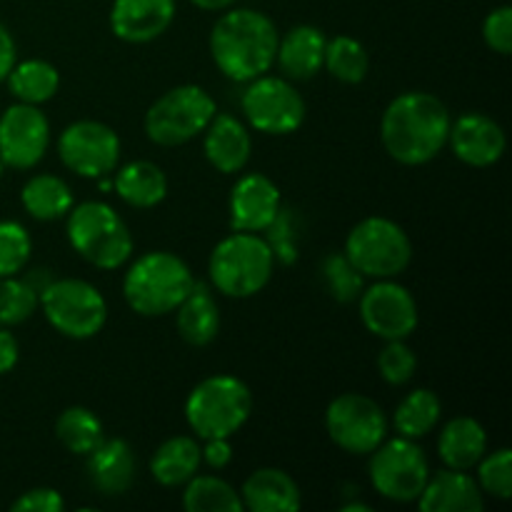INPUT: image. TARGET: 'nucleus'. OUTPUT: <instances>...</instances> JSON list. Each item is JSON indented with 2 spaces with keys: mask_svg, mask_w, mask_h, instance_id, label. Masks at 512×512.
<instances>
[{
  "mask_svg": "<svg viewBox=\"0 0 512 512\" xmlns=\"http://www.w3.org/2000/svg\"><path fill=\"white\" fill-rule=\"evenodd\" d=\"M450 110L425 90H408L390 100L380 120L385 153L400 165H425L443 153L450 135Z\"/></svg>",
  "mask_w": 512,
  "mask_h": 512,
  "instance_id": "obj_1",
  "label": "nucleus"
},
{
  "mask_svg": "<svg viewBox=\"0 0 512 512\" xmlns=\"http://www.w3.org/2000/svg\"><path fill=\"white\" fill-rule=\"evenodd\" d=\"M278 28L260 10L228 8L210 33V55L225 78L250 83L270 73L278 53Z\"/></svg>",
  "mask_w": 512,
  "mask_h": 512,
  "instance_id": "obj_2",
  "label": "nucleus"
},
{
  "mask_svg": "<svg viewBox=\"0 0 512 512\" xmlns=\"http://www.w3.org/2000/svg\"><path fill=\"white\" fill-rule=\"evenodd\" d=\"M195 278L188 263L168 250H150L128 265L123 278V298L133 313L160 318L175 313Z\"/></svg>",
  "mask_w": 512,
  "mask_h": 512,
  "instance_id": "obj_3",
  "label": "nucleus"
},
{
  "mask_svg": "<svg viewBox=\"0 0 512 512\" xmlns=\"http://www.w3.org/2000/svg\"><path fill=\"white\" fill-rule=\"evenodd\" d=\"M275 255L260 233H230L210 253V283L225 298L245 300L263 293L273 280Z\"/></svg>",
  "mask_w": 512,
  "mask_h": 512,
  "instance_id": "obj_4",
  "label": "nucleus"
},
{
  "mask_svg": "<svg viewBox=\"0 0 512 512\" xmlns=\"http://www.w3.org/2000/svg\"><path fill=\"white\" fill-rule=\"evenodd\" d=\"M65 218L70 245L93 268L118 270L133 258V233L113 205L85 200L73 205Z\"/></svg>",
  "mask_w": 512,
  "mask_h": 512,
  "instance_id": "obj_5",
  "label": "nucleus"
},
{
  "mask_svg": "<svg viewBox=\"0 0 512 512\" xmlns=\"http://www.w3.org/2000/svg\"><path fill=\"white\" fill-rule=\"evenodd\" d=\"M253 415V393L238 375H210L185 400V420L198 438H233Z\"/></svg>",
  "mask_w": 512,
  "mask_h": 512,
  "instance_id": "obj_6",
  "label": "nucleus"
},
{
  "mask_svg": "<svg viewBox=\"0 0 512 512\" xmlns=\"http://www.w3.org/2000/svg\"><path fill=\"white\" fill-rule=\"evenodd\" d=\"M345 258L363 278H398L413 263V243L395 220L370 215L360 220L345 238Z\"/></svg>",
  "mask_w": 512,
  "mask_h": 512,
  "instance_id": "obj_7",
  "label": "nucleus"
},
{
  "mask_svg": "<svg viewBox=\"0 0 512 512\" xmlns=\"http://www.w3.org/2000/svg\"><path fill=\"white\" fill-rule=\"evenodd\" d=\"M215 113H218V105L208 90L193 83L178 85L150 105L143 128L148 140H153L155 145L175 148L203 135Z\"/></svg>",
  "mask_w": 512,
  "mask_h": 512,
  "instance_id": "obj_8",
  "label": "nucleus"
},
{
  "mask_svg": "<svg viewBox=\"0 0 512 512\" xmlns=\"http://www.w3.org/2000/svg\"><path fill=\"white\" fill-rule=\"evenodd\" d=\"M38 305L53 330L70 340L95 338L108 323V303L88 280L53 278L38 295Z\"/></svg>",
  "mask_w": 512,
  "mask_h": 512,
  "instance_id": "obj_9",
  "label": "nucleus"
},
{
  "mask_svg": "<svg viewBox=\"0 0 512 512\" xmlns=\"http://www.w3.org/2000/svg\"><path fill=\"white\" fill-rule=\"evenodd\" d=\"M370 458V483L375 493L393 503H415L430 478V463L418 440L385 438Z\"/></svg>",
  "mask_w": 512,
  "mask_h": 512,
  "instance_id": "obj_10",
  "label": "nucleus"
},
{
  "mask_svg": "<svg viewBox=\"0 0 512 512\" xmlns=\"http://www.w3.org/2000/svg\"><path fill=\"white\" fill-rule=\"evenodd\" d=\"M240 105L250 128L265 135L295 133L308 113L305 98L295 90V85L288 78L268 73L250 80Z\"/></svg>",
  "mask_w": 512,
  "mask_h": 512,
  "instance_id": "obj_11",
  "label": "nucleus"
},
{
  "mask_svg": "<svg viewBox=\"0 0 512 512\" xmlns=\"http://www.w3.org/2000/svg\"><path fill=\"white\" fill-rule=\"evenodd\" d=\"M325 430L345 453L370 455L388 438L390 420L368 395L343 393L325 410Z\"/></svg>",
  "mask_w": 512,
  "mask_h": 512,
  "instance_id": "obj_12",
  "label": "nucleus"
},
{
  "mask_svg": "<svg viewBox=\"0 0 512 512\" xmlns=\"http://www.w3.org/2000/svg\"><path fill=\"white\" fill-rule=\"evenodd\" d=\"M118 133L100 120H75L58 135V158L70 173L98 180L113 175L120 163Z\"/></svg>",
  "mask_w": 512,
  "mask_h": 512,
  "instance_id": "obj_13",
  "label": "nucleus"
},
{
  "mask_svg": "<svg viewBox=\"0 0 512 512\" xmlns=\"http://www.w3.org/2000/svg\"><path fill=\"white\" fill-rule=\"evenodd\" d=\"M360 320L380 340H408L418 328V303L395 278L375 280L360 293Z\"/></svg>",
  "mask_w": 512,
  "mask_h": 512,
  "instance_id": "obj_14",
  "label": "nucleus"
},
{
  "mask_svg": "<svg viewBox=\"0 0 512 512\" xmlns=\"http://www.w3.org/2000/svg\"><path fill=\"white\" fill-rule=\"evenodd\" d=\"M48 148L50 120L38 105L15 103L0 113V160L5 168H35Z\"/></svg>",
  "mask_w": 512,
  "mask_h": 512,
  "instance_id": "obj_15",
  "label": "nucleus"
},
{
  "mask_svg": "<svg viewBox=\"0 0 512 512\" xmlns=\"http://www.w3.org/2000/svg\"><path fill=\"white\" fill-rule=\"evenodd\" d=\"M280 208V188L263 173L240 175L230 190V225L240 233H265Z\"/></svg>",
  "mask_w": 512,
  "mask_h": 512,
  "instance_id": "obj_16",
  "label": "nucleus"
},
{
  "mask_svg": "<svg viewBox=\"0 0 512 512\" xmlns=\"http://www.w3.org/2000/svg\"><path fill=\"white\" fill-rule=\"evenodd\" d=\"M448 145L460 163L470 168H490L505 155L508 138L498 120L490 115L463 113L450 123Z\"/></svg>",
  "mask_w": 512,
  "mask_h": 512,
  "instance_id": "obj_17",
  "label": "nucleus"
},
{
  "mask_svg": "<svg viewBox=\"0 0 512 512\" xmlns=\"http://www.w3.org/2000/svg\"><path fill=\"white\" fill-rule=\"evenodd\" d=\"M175 8V0H115L110 28L123 43H153L173 25Z\"/></svg>",
  "mask_w": 512,
  "mask_h": 512,
  "instance_id": "obj_18",
  "label": "nucleus"
},
{
  "mask_svg": "<svg viewBox=\"0 0 512 512\" xmlns=\"http://www.w3.org/2000/svg\"><path fill=\"white\" fill-rule=\"evenodd\" d=\"M203 135L205 158L218 173L235 175L248 168L250 155H253V138L243 120L230 113H215Z\"/></svg>",
  "mask_w": 512,
  "mask_h": 512,
  "instance_id": "obj_19",
  "label": "nucleus"
},
{
  "mask_svg": "<svg viewBox=\"0 0 512 512\" xmlns=\"http://www.w3.org/2000/svg\"><path fill=\"white\" fill-rule=\"evenodd\" d=\"M415 503L423 512H480L485 508L478 480L468 475V470L453 468L430 473Z\"/></svg>",
  "mask_w": 512,
  "mask_h": 512,
  "instance_id": "obj_20",
  "label": "nucleus"
},
{
  "mask_svg": "<svg viewBox=\"0 0 512 512\" xmlns=\"http://www.w3.org/2000/svg\"><path fill=\"white\" fill-rule=\"evenodd\" d=\"M328 35L315 25H295L278 40L275 63L288 80H310L323 70Z\"/></svg>",
  "mask_w": 512,
  "mask_h": 512,
  "instance_id": "obj_21",
  "label": "nucleus"
},
{
  "mask_svg": "<svg viewBox=\"0 0 512 512\" xmlns=\"http://www.w3.org/2000/svg\"><path fill=\"white\" fill-rule=\"evenodd\" d=\"M85 470L98 493L123 495L135 480L133 448L123 438H103L85 455Z\"/></svg>",
  "mask_w": 512,
  "mask_h": 512,
  "instance_id": "obj_22",
  "label": "nucleus"
},
{
  "mask_svg": "<svg viewBox=\"0 0 512 512\" xmlns=\"http://www.w3.org/2000/svg\"><path fill=\"white\" fill-rule=\"evenodd\" d=\"M243 510L253 512H298L303 495L298 483L280 468H260L240 488Z\"/></svg>",
  "mask_w": 512,
  "mask_h": 512,
  "instance_id": "obj_23",
  "label": "nucleus"
},
{
  "mask_svg": "<svg viewBox=\"0 0 512 512\" xmlns=\"http://www.w3.org/2000/svg\"><path fill=\"white\" fill-rule=\"evenodd\" d=\"M175 325L180 338L193 348H205L220 333V310L208 285L193 283L183 303L175 308Z\"/></svg>",
  "mask_w": 512,
  "mask_h": 512,
  "instance_id": "obj_24",
  "label": "nucleus"
},
{
  "mask_svg": "<svg viewBox=\"0 0 512 512\" xmlns=\"http://www.w3.org/2000/svg\"><path fill=\"white\" fill-rule=\"evenodd\" d=\"M488 453V433L475 418H453L438 435V455L445 468L473 470Z\"/></svg>",
  "mask_w": 512,
  "mask_h": 512,
  "instance_id": "obj_25",
  "label": "nucleus"
},
{
  "mask_svg": "<svg viewBox=\"0 0 512 512\" xmlns=\"http://www.w3.org/2000/svg\"><path fill=\"white\" fill-rule=\"evenodd\" d=\"M113 190L130 208L148 210L163 203L168 195V175L150 160H133L115 173Z\"/></svg>",
  "mask_w": 512,
  "mask_h": 512,
  "instance_id": "obj_26",
  "label": "nucleus"
},
{
  "mask_svg": "<svg viewBox=\"0 0 512 512\" xmlns=\"http://www.w3.org/2000/svg\"><path fill=\"white\" fill-rule=\"evenodd\" d=\"M200 465H203L200 445L190 435H175L155 450L153 460H150V473H153L155 483H160L163 488H180L193 475H198Z\"/></svg>",
  "mask_w": 512,
  "mask_h": 512,
  "instance_id": "obj_27",
  "label": "nucleus"
},
{
  "mask_svg": "<svg viewBox=\"0 0 512 512\" xmlns=\"http://www.w3.org/2000/svg\"><path fill=\"white\" fill-rule=\"evenodd\" d=\"M20 203H23L25 213L30 218L40 220V223H50V220H60L70 213L75 205L73 190L63 178L53 173L33 175L28 183L20 190Z\"/></svg>",
  "mask_w": 512,
  "mask_h": 512,
  "instance_id": "obj_28",
  "label": "nucleus"
},
{
  "mask_svg": "<svg viewBox=\"0 0 512 512\" xmlns=\"http://www.w3.org/2000/svg\"><path fill=\"white\" fill-rule=\"evenodd\" d=\"M10 93L18 98V103L43 105L58 93L60 73L53 63L43 58H30L23 63H15L8 73Z\"/></svg>",
  "mask_w": 512,
  "mask_h": 512,
  "instance_id": "obj_29",
  "label": "nucleus"
},
{
  "mask_svg": "<svg viewBox=\"0 0 512 512\" xmlns=\"http://www.w3.org/2000/svg\"><path fill=\"white\" fill-rule=\"evenodd\" d=\"M440 415H443V403H440L438 393L428 388H418L400 400L393 413V428L403 438L420 440L433 433L435 425L440 423Z\"/></svg>",
  "mask_w": 512,
  "mask_h": 512,
  "instance_id": "obj_30",
  "label": "nucleus"
},
{
  "mask_svg": "<svg viewBox=\"0 0 512 512\" xmlns=\"http://www.w3.org/2000/svg\"><path fill=\"white\" fill-rule=\"evenodd\" d=\"M183 508L188 512H243L240 490L218 475H193L185 483Z\"/></svg>",
  "mask_w": 512,
  "mask_h": 512,
  "instance_id": "obj_31",
  "label": "nucleus"
},
{
  "mask_svg": "<svg viewBox=\"0 0 512 512\" xmlns=\"http://www.w3.org/2000/svg\"><path fill=\"white\" fill-rule=\"evenodd\" d=\"M55 435H58L60 445L68 453L83 455L85 458L90 450L98 448L100 440L105 438V430L93 410L83 408V405H73V408H65L58 415V420H55Z\"/></svg>",
  "mask_w": 512,
  "mask_h": 512,
  "instance_id": "obj_32",
  "label": "nucleus"
},
{
  "mask_svg": "<svg viewBox=\"0 0 512 512\" xmlns=\"http://www.w3.org/2000/svg\"><path fill=\"white\" fill-rule=\"evenodd\" d=\"M328 73L333 78H338L340 83L358 85L368 78L370 70V55L360 40L350 38V35H335L328 38L325 45V65Z\"/></svg>",
  "mask_w": 512,
  "mask_h": 512,
  "instance_id": "obj_33",
  "label": "nucleus"
},
{
  "mask_svg": "<svg viewBox=\"0 0 512 512\" xmlns=\"http://www.w3.org/2000/svg\"><path fill=\"white\" fill-rule=\"evenodd\" d=\"M38 308V293L33 285L18 275L0 278V328L25 323Z\"/></svg>",
  "mask_w": 512,
  "mask_h": 512,
  "instance_id": "obj_34",
  "label": "nucleus"
},
{
  "mask_svg": "<svg viewBox=\"0 0 512 512\" xmlns=\"http://www.w3.org/2000/svg\"><path fill=\"white\" fill-rule=\"evenodd\" d=\"M320 275H323L325 290L338 303H353V300L360 298L365 288L363 273H358V268L345 258V253L328 255L323 265H320Z\"/></svg>",
  "mask_w": 512,
  "mask_h": 512,
  "instance_id": "obj_35",
  "label": "nucleus"
},
{
  "mask_svg": "<svg viewBox=\"0 0 512 512\" xmlns=\"http://www.w3.org/2000/svg\"><path fill=\"white\" fill-rule=\"evenodd\" d=\"M33 240L18 220H0V278L23 273L30 263Z\"/></svg>",
  "mask_w": 512,
  "mask_h": 512,
  "instance_id": "obj_36",
  "label": "nucleus"
},
{
  "mask_svg": "<svg viewBox=\"0 0 512 512\" xmlns=\"http://www.w3.org/2000/svg\"><path fill=\"white\" fill-rule=\"evenodd\" d=\"M478 468V485L483 495H490L495 500H510L512 495V453L508 448L493 450L480 458Z\"/></svg>",
  "mask_w": 512,
  "mask_h": 512,
  "instance_id": "obj_37",
  "label": "nucleus"
},
{
  "mask_svg": "<svg viewBox=\"0 0 512 512\" xmlns=\"http://www.w3.org/2000/svg\"><path fill=\"white\" fill-rule=\"evenodd\" d=\"M418 370V358L405 340H385L378 355V373L388 385H408Z\"/></svg>",
  "mask_w": 512,
  "mask_h": 512,
  "instance_id": "obj_38",
  "label": "nucleus"
},
{
  "mask_svg": "<svg viewBox=\"0 0 512 512\" xmlns=\"http://www.w3.org/2000/svg\"><path fill=\"white\" fill-rule=\"evenodd\" d=\"M298 230V215L288 208H280L270 228L265 230V240H268L275 260H280L283 265H293L298 260Z\"/></svg>",
  "mask_w": 512,
  "mask_h": 512,
  "instance_id": "obj_39",
  "label": "nucleus"
},
{
  "mask_svg": "<svg viewBox=\"0 0 512 512\" xmlns=\"http://www.w3.org/2000/svg\"><path fill=\"white\" fill-rule=\"evenodd\" d=\"M483 40L493 53L510 55L512 53V8L500 5L490 10L483 23Z\"/></svg>",
  "mask_w": 512,
  "mask_h": 512,
  "instance_id": "obj_40",
  "label": "nucleus"
},
{
  "mask_svg": "<svg viewBox=\"0 0 512 512\" xmlns=\"http://www.w3.org/2000/svg\"><path fill=\"white\" fill-rule=\"evenodd\" d=\"M13 512H63L65 500L55 488H33L25 490L18 500L10 505Z\"/></svg>",
  "mask_w": 512,
  "mask_h": 512,
  "instance_id": "obj_41",
  "label": "nucleus"
},
{
  "mask_svg": "<svg viewBox=\"0 0 512 512\" xmlns=\"http://www.w3.org/2000/svg\"><path fill=\"white\" fill-rule=\"evenodd\" d=\"M230 438H210L205 440V448H200L203 455V463L213 470L228 468L230 460H233V448L228 443Z\"/></svg>",
  "mask_w": 512,
  "mask_h": 512,
  "instance_id": "obj_42",
  "label": "nucleus"
},
{
  "mask_svg": "<svg viewBox=\"0 0 512 512\" xmlns=\"http://www.w3.org/2000/svg\"><path fill=\"white\" fill-rule=\"evenodd\" d=\"M18 358H20L18 338H15L8 328H0V378L8 375L10 370L18 365Z\"/></svg>",
  "mask_w": 512,
  "mask_h": 512,
  "instance_id": "obj_43",
  "label": "nucleus"
},
{
  "mask_svg": "<svg viewBox=\"0 0 512 512\" xmlns=\"http://www.w3.org/2000/svg\"><path fill=\"white\" fill-rule=\"evenodd\" d=\"M15 63H18V45H15L13 33L0 23V83L8 78Z\"/></svg>",
  "mask_w": 512,
  "mask_h": 512,
  "instance_id": "obj_44",
  "label": "nucleus"
},
{
  "mask_svg": "<svg viewBox=\"0 0 512 512\" xmlns=\"http://www.w3.org/2000/svg\"><path fill=\"white\" fill-rule=\"evenodd\" d=\"M23 278L28 280V283L33 285L35 293L40 295V293H43V290H45V285H48L50 280H53V275H50L48 270H43V268H35V270H30V273H25Z\"/></svg>",
  "mask_w": 512,
  "mask_h": 512,
  "instance_id": "obj_45",
  "label": "nucleus"
},
{
  "mask_svg": "<svg viewBox=\"0 0 512 512\" xmlns=\"http://www.w3.org/2000/svg\"><path fill=\"white\" fill-rule=\"evenodd\" d=\"M190 3L200 10H208V13H218V10L233 8L235 0H190Z\"/></svg>",
  "mask_w": 512,
  "mask_h": 512,
  "instance_id": "obj_46",
  "label": "nucleus"
},
{
  "mask_svg": "<svg viewBox=\"0 0 512 512\" xmlns=\"http://www.w3.org/2000/svg\"><path fill=\"white\" fill-rule=\"evenodd\" d=\"M3 173H5V165H3V160H0V178H3Z\"/></svg>",
  "mask_w": 512,
  "mask_h": 512,
  "instance_id": "obj_47",
  "label": "nucleus"
}]
</instances>
